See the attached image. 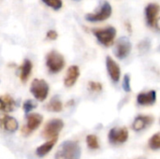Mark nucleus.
Masks as SVG:
<instances>
[{"label":"nucleus","mask_w":160,"mask_h":159,"mask_svg":"<svg viewBox=\"0 0 160 159\" xmlns=\"http://www.w3.org/2000/svg\"><path fill=\"white\" fill-rule=\"evenodd\" d=\"M81 148L77 142L67 141L63 142L55 154V159H80Z\"/></svg>","instance_id":"obj_1"},{"label":"nucleus","mask_w":160,"mask_h":159,"mask_svg":"<svg viewBox=\"0 0 160 159\" xmlns=\"http://www.w3.org/2000/svg\"><path fill=\"white\" fill-rule=\"evenodd\" d=\"M93 34L101 45L104 47H111L115 40L116 29L113 26L97 28L93 30Z\"/></svg>","instance_id":"obj_2"},{"label":"nucleus","mask_w":160,"mask_h":159,"mask_svg":"<svg viewBox=\"0 0 160 159\" xmlns=\"http://www.w3.org/2000/svg\"><path fill=\"white\" fill-rule=\"evenodd\" d=\"M65 65V58L60 52L56 51H52L46 55V67L51 73H59L60 71H62Z\"/></svg>","instance_id":"obj_3"},{"label":"nucleus","mask_w":160,"mask_h":159,"mask_svg":"<svg viewBox=\"0 0 160 159\" xmlns=\"http://www.w3.org/2000/svg\"><path fill=\"white\" fill-rule=\"evenodd\" d=\"M112 13V5L107 1H104V2H102V4L100 5V7H98V9L96 12L86 14L85 20L87 22H103V21H106L107 19H109L111 17Z\"/></svg>","instance_id":"obj_4"},{"label":"nucleus","mask_w":160,"mask_h":159,"mask_svg":"<svg viewBox=\"0 0 160 159\" xmlns=\"http://www.w3.org/2000/svg\"><path fill=\"white\" fill-rule=\"evenodd\" d=\"M50 87L46 81L42 79H34L30 85V92L38 101H44L49 95Z\"/></svg>","instance_id":"obj_5"},{"label":"nucleus","mask_w":160,"mask_h":159,"mask_svg":"<svg viewBox=\"0 0 160 159\" xmlns=\"http://www.w3.org/2000/svg\"><path fill=\"white\" fill-rule=\"evenodd\" d=\"M64 127V122L61 119H52L50 120L43 131H42V136L45 139L48 140H53V139H57L59 133L61 132V130Z\"/></svg>","instance_id":"obj_6"},{"label":"nucleus","mask_w":160,"mask_h":159,"mask_svg":"<svg viewBox=\"0 0 160 159\" xmlns=\"http://www.w3.org/2000/svg\"><path fill=\"white\" fill-rule=\"evenodd\" d=\"M108 139L113 145L125 143L128 140V130L127 127H113L109 131Z\"/></svg>","instance_id":"obj_7"},{"label":"nucleus","mask_w":160,"mask_h":159,"mask_svg":"<svg viewBox=\"0 0 160 159\" xmlns=\"http://www.w3.org/2000/svg\"><path fill=\"white\" fill-rule=\"evenodd\" d=\"M131 52V43L128 37H120L115 44L114 54L118 59L127 58Z\"/></svg>","instance_id":"obj_8"},{"label":"nucleus","mask_w":160,"mask_h":159,"mask_svg":"<svg viewBox=\"0 0 160 159\" xmlns=\"http://www.w3.org/2000/svg\"><path fill=\"white\" fill-rule=\"evenodd\" d=\"M42 121H43V117L39 113H30L26 118V125L22 131L23 132V134L28 135L31 132L38 129L41 125Z\"/></svg>","instance_id":"obj_9"},{"label":"nucleus","mask_w":160,"mask_h":159,"mask_svg":"<svg viewBox=\"0 0 160 159\" xmlns=\"http://www.w3.org/2000/svg\"><path fill=\"white\" fill-rule=\"evenodd\" d=\"M106 67L111 80L113 82H118L121 78V68L116 61L111 56L106 57Z\"/></svg>","instance_id":"obj_10"},{"label":"nucleus","mask_w":160,"mask_h":159,"mask_svg":"<svg viewBox=\"0 0 160 159\" xmlns=\"http://www.w3.org/2000/svg\"><path fill=\"white\" fill-rule=\"evenodd\" d=\"M160 12V6L157 3H150L145 7V19L149 26L154 27Z\"/></svg>","instance_id":"obj_11"},{"label":"nucleus","mask_w":160,"mask_h":159,"mask_svg":"<svg viewBox=\"0 0 160 159\" xmlns=\"http://www.w3.org/2000/svg\"><path fill=\"white\" fill-rule=\"evenodd\" d=\"M80 77V67L78 66H70L68 68L66 77L64 79V84L66 87L70 88L72 86L75 85V83L77 82L78 79Z\"/></svg>","instance_id":"obj_12"},{"label":"nucleus","mask_w":160,"mask_h":159,"mask_svg":"<svg viewBox=\"0 0 160 159\" xmlns=\"http://www.w3.org/2000/svg\"><path fill=\"white\" fill-rule=\"evenodd\" d=\"M154 117L150 115H139L135 118L132 124V128L135 131H142L146 127H150L154 123Z\"/></svg>","instance_id":"obj_13"},{"label":"nucleus","mask_w":160,"mask_h":159,"mask_svg":"<svg viewBox=\"0 0 160 159\" xmlns=\"http://www.w3.org/2000/svg\"><path fill=\"white\" fill-rule=\"evenodd\" d=\"M157 101V92L150 90L149 92H142L137 96V102L141 106H152Z\"/></svg>","instance_id":"obj_14"},{"label":"nucleus","mask_w":160,"mask_h":159,"mask_svg":"<svg viewBox=\"0 0 160 159\" xmlns=\"http://www.w3.org/2000/svg\"><path fill=\"white\" fill-rule=\"evenodd\" d=\"M0 125L6 131L10 133L15 132L19 127L18 121L8 115H3L0 117Z\"/></svg>","instance_id":"obj_15"},{"label":"nucleus","mask_w":160,"mask_h":159,"mask_svg":"<svg viewBox=\"0 0 160 159\" xmlns=\"http://www.w3.org/2000/svg\"><path fill=\"white\" fill-rule=\"evenodd\" d=\"M33 64L29 59H24L20 67V79L22 82H26L32 73Z\"/></svg>","instance_id":"obj_16"},{"label":"nucleus","mask_w":160,"mask_h":159,"mask_svg":"<svg viewBox=\"0 0 160 159\" xmlns=\"http://www.w3.org/2000/svg\"><path fill=\"white\" fill-rule=\"evenodd\" d=\"M15 101L9 95L0 97V111L5 112H10L15 109Z\"/></svg>","instance_id":"obj_17"},{"label":"nucleus","mask_w":160,"mask_h":159,"mask_svg":"<svg viewBox=\"0 0 160 159\" xmlns=\"http://www.w3.org/2000/svg\"><path fill=\"white\" fill-rule=\"evenodd\" d=\"M56 141H57V139L49 140L48 142H46L45 143L41 144L39 147H38V149L36 150L37 156L39 157H43L47 156L51 152V150L52 149V147L54 146Z\"/></svg>","instance_id":"obj_18"},{"label":"nucleus","mask_w":160,"mask_h":159,"mask_svg":"<svg viewBox=\"0 0 160 159\" xmlns=\"http://www.w3.org/2000/svg\"><path fill=\"white\" fill-rule=\"evenodd\" d=\"M47 110L52 112H60L63 110L62 101L57 97H52L47 105Z\"/></svg>","instance_id":"obj_19"},{"label":"nucleus","mask_w":160,"mask_h":159,"mask_svg":"<svg viewBox=\"0 0 160 159\" xmlns=\"http://www.w3.org/2000/svg\"><path fill=\"white\" fill-rule=\"evenodd\" d=\"M86 143H87V146L92 150H97L99 148L98 139L96 135H88L86 137Z\"/></svg>","instance_id":"obj_20"},{"label":"nucleus","mask_w":160,"mask_h":159,"mask_svg":"<svg viewBox=\"0 0 160 159\" xmlns=\"http://www.w3.org/2000/svg\"><path fill=\"white\" fill-rule=\"evenodd\" d=\"M148 145L150 147V149L152 150H159L160 149V133H157L155 135H153L149 142H148Z\"/></svg>","instance_id":"obj_21"},{"label":"nucleus","mask_w":160,"mask_h":159,"mask_svg":"<svg viewBox=\"0 0 160 159\" xmlns=\"http://www.w3.org/2000/svg\"><path fill=\"white\" fill-rule=\"evenodd\" d=\"M42 2L53 10H59L63 7L62 0H42Z\"/></svg>","instance_id":"obj_22"},{"label":"nucleus","mask_w":160,"mask_h":159,"mask_svg":"<svg viewBox=\"0 0 160 159\" xmlns=\"http://www.w3.org/2000/svg\"><path fill=\"white\" fill-rule=\"evenodd\" d=\"M151 48V41L148 38H145L143 40H142L139 44H138V50L142 52V53H145L148 52L149 50Z\"/></svg>","instance_id":"obj_23"},{"label":"nucleus","mask_w":160,"mask_h":159,"mask_svg":"<svg viewBox=\"0 0 160 159\" xmlns=\"http://www.w3.org/2000/svg\"><path fill=\"white\" fill-rule=\"evenodd\" d=\"M102 84L98 82H88V89L91 91V92H95V93H99L102 91Z\"/></svg>","instance_id":"obj_24"},{"label":"nucleus","mask_w":160,"mask_h":159,"mask_svg":"<svg viewBox=\"0 0 160 159\" xmlns=\"http://www.w3.org/2000/svg\"><path fill=\"white\" fill-rule=\"evenodd\" d=\"M130 82H131L130 76L128 74H126L124 76V79H123V84H122V86H123L124 91H126L127 93H128V92L131 91V84H130Z\"/></svg>","instance_id":"obj_25"},{"label":"nucleus","mask_w":160,"mask_h":159,"mask_svg":"<svg viewBox=\"0 0 160 159\" xmlns=\"http://www.w3.org/2000/svg\"><path fill=\"white\" fill-rule=\"evenodd\" d=\"M36 107H37V104H36L33 100H31V99L25 100L24 103H23V105H22V108H23V111H24L25 113L30 112H31L32 110H34Z\"/></svg>","instance_id":"obj_26"},{"label":"nucleus","mask_w":160,"mask_h":159,"mask_svg":"<svg viewBox=\"0 0 160 159\" xmlns=\"http://www.w3.org/2000/svg\"><path fill=\"white\" fill-rule=\"evenodd\" d=\"M46 37L49 40H55L58 37V34L55 30H49L46 34Z\"/></svg>","instance_id":"obj_27"},{"label":"nucleus","mask_w":160,"mask_h":159,"mask_svg":"<svg viewBox=\"0 0 160 159\" xmlns=\"http://www.w3.org/2000/svg\"><path fill=\"white\" fill-rule=\"evenodd\" d=\"M155 27L157 28V30L160 31V17H158V19L156 21V23H155Z\"/></svg>","instance_id":"obj_28"},{"label":"nucleus","mask_w":160,"mask_h":159,"mask_svg":"<svg viewBox=\"0 0 160 159\" xmlns=\"http://www.w3.org/2000/svg\"><path fill=\"white\" fill-rule=\"evenodd\" d=\"M126 26H127V29H128V31L129 33H131V32H132V27H131V23H129L128 22H126Z\"/></svg>","instance_id":"obj_29"},{"label":"nucleus","mask_w":160,"mask_h":159,"mask_svg":"<svg viewBox=\"0 0 160 159\" xmlns=\"http://www.w3.org/2000/svg\"><path fill=\"white\" fill-rule=\"evenodd\" d=\"M73 1H81V0H73Z\"/></svg>","instance_id":"obj_30"},{"label":"nucleus","mask_w":160,"mask_h":159,"mask_svg":"<svg viewBox=\"0 0 160 159\" xmlns=\"http://www.w3.org/2000/svg\"><path fill=\"white\" fill-rule=\"evenodd\" d=\"M158 51H159V52H160V46H159V47H158Z\"/></svg>","instance_id":"obj_31"}]
</instances>
